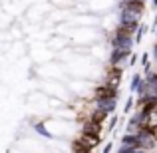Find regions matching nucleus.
Masks as SVG:
<instances>
[{
  "label": "nucleus",
  "instance_id": "1a4fd4ad",
  "mask_svg": "<svg viewBox=\"0 0 157 153\" xmlns=\"http://www.w3.org/2000/svg\"><path fill=\"white\" fill-rule=\"evenodd\" d=\"M74 153H92V151H84V149H74Z\"/></svg>",
  "mask_w": 157,
  "mask_h": 153
},
{
  "label": "nucleus",
  "instance_id": "f257e3e1",
  "mask_svg": "<svg viewBox=\"0 0 157 153\" xmlns=\"http://www.w3.org/2000/svg\"><path fill=\"white\" fill-rule=\"evenodd\" d=\"M100 145V135H92V133H84L82 131L80 137L74 141V149H84V151H92Z\"/></svg>",
  "mask_w": 157,
  "mask_h": 153
},
{
  "label": "nucleus",
  "instance_id": "0eeeda50",
  "mask_svg": "<svg viewBox=\"0 0 157 153\" xmlns=\"http://www.w3.org/2000/svg\"><path fill=\"white\" fill-rule=\"evenodd\" d=\"M141 82H143V78L139 76V74H135V76L131 78V92H137V88L141 86Z\"/></svg>",
  "mask_w": 157,
  "mask_h": 153
},
{
  "label": "nucleus",
  "instance_id": "423d86ee",
  "mask_svg": "<svg viewBox=\"0 0 157 153\" xmlns=\"http://www.w3.org/2000/svg\"><path fill=\"white\" fill-rule=\"evenodd\" d=\"M34 129H36V133H38V135H44V137H52V133L46 129V125H44V123H34Z\"/></svg>",
  "mask_w": 157,
  "mask_h": 153
},
{
  "label": "nucleus",
  "instance_id": "f03ea898",
  "mask_svg": "<svg viewBox=\"0 0 157 153\" xmlns=\"http://www.w3.org/2000/svg\"><path fill=\"white\" fill-rule=\"evenodd\" d=\"M135 137H137V145H139V149H153V147H155V141H157L155 131L141 127V129L135 133Z\"/></svg>",
  "mask_w": 157,
  "mask_h": 153
},
{
  "label": "nucleus",
  "instance_id": "39448f33",
  "mask_svg": "<svg viewBox=\"0 0 157 153\" xmlns=\"http://www.w3.org/2000/svg\"><path fill=\"white\" fill-rule=\"evenodd\" d=\"M82 131L84 133H92V135H100L101 133V123H98V121H94V119H86L84 121V125H82Z\"/></svg>",
  "mask_w": 157,
  "mask_h": 153
},
{
  "label": "nucleus",
  "instance_id": "9d476101",
  "mask_svg": "<svg viewBox=\"0 0 157 153\" xmlns=\"http://www.w3.org/2000/svg\"><path fill=\"white\" fill-rule=\"evenodd\" d=\"M151 6H153L155 10H157V0H151Z\"/></svg>",
  "mask_w": 157,
  "mask_h": 153
},
{
  "label": "nucleus",
  "instance_id": "20e7f679",
  "mask_svg": "<svg viewBox=\"0 0 157 153\" xmlns=\"http://www.w3.org/2000/svg\"><path fill=\"white\" fill-rule=\"evenodd\" d=\"M143 127L145 129H157V107H153L151 111L143 113Z\"/></svg>",
  "mask_w": 157,
  "mask_h": 153
},
{
  "label": "nucleus",
  "instance_id": "7ed1b4c3",
  "mask_svg": "<svg viewBox=\"0 0 157 153\" xmlns=\"http://www.w3.org/2000/svg\"><path fill=\"white\" fill-rule=\"evenodd\" d=\"M117 105V98H96L94 100V109L101 111L104 115H111Z\"/></svg>",
  "mask_w": 157,
  "mask_h": 153
},
{
  "label": "nucleus",
  "instance_id": "6e6552de",
  "mask_svg": "<svg viewBox=\"0 0 157 153\" xmlns=\"http://www.w3.org/2000/svg\"><path fill=\"white\" fill-rule=\"evenodd\" d=\"M131 105H133V98H129V101L125 103V113H127V111L131 109Z\"/></svg>",
  "mask_w": 157,
  "mask_h": 153
}]
</instances>
